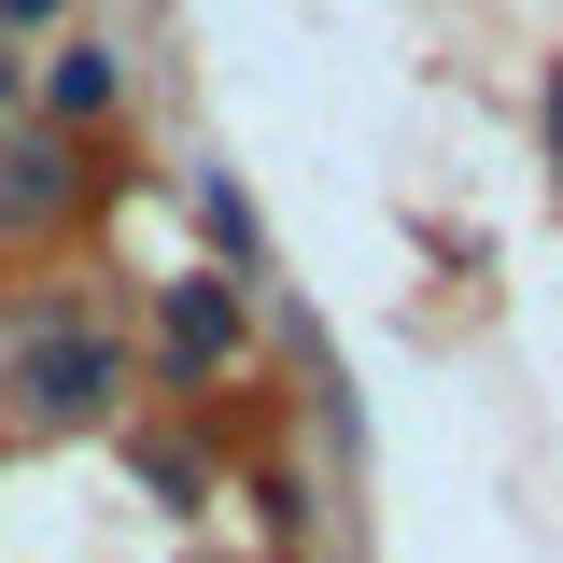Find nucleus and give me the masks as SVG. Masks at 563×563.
<instances>
[{
    "instance_id": "f03ea898",
    "label": "nucleus",
    "mask_w": 563,
    "mask_h": 563,
    "mask_svg": "<svg viewBox=\"0 0 563 563\" xmlns=\"http://www.w3.org/2000/svg\"><path fill=\"white\" fill-rule=\"evenodd\" d=\"M225 352H240V296H225V282H169V366L211 380Z\"/></svg>"
},
{
    "instance_id": "423d86ee",
    "label": "nucleus",
    "mask_w": 563,
    "mask_h": 563,
    "mask_svg": "<svg viewBox=\"0 0 563 563\" xmlns=\"http://www.w3.org/2000/svg\"><path fill=\"white\" fill-rule=\"evenodd\" d=\"M550 169H563V70H550Z\"/></svg>"
},
{
    "instance_id": "0eeeda50",
    "label": "nucleus",
    "mask_w": 563,
    "mask_h": 563,
    "mask_svg": "<svg viewBox=\"0 0 563 563\" xmlns=\"http://www.w3.org/2000/svg\"><path fill=\"white\" fill-rule=\"evenodd\" d=\"M0 14H57V0H0Z\"/></svg>"
},
{
    "instance_id": "f257e3e1",
    "label": "nucleus",
    "mask_w": 563,
    "mask_h": 563,
    "mask_svg": "<svg viewBox=\"0 0 563 563\" xmlns=\"http://www.w3.org/2000/svg\"><path fill=\"white\" fill-rule=\"evenodd\" d=\"M99 395H113V339L99 324H29L14 339V409L29 422H85Z\"/></svg>"
},
{
    "instance_id": "7ed1b4c3",
    "label": "nucleus",
    "mask_w": 563,
    "mask_h": 563,
    "mask_svg": "<svg viewBox=\"0 0 563 563\" xmlns=\"http://www.w3.org/2000/svg\"><path fill=\"white\" fill-rule=\"evenodd\" d=\"M70 198V155L57 141H14V211H57Z\"/></svg>"
},
{
    "instance_id": "39448f33",
    "label": "nucleus",
    "mask_w": 563,
    "mask_h": 563,
    "mask_svg": "<svg viewBox=\"0 0 563 563\" xmlns=\"http://www.w3.org/2000/svg\"><path fill=\"white\" fill-rule=\"evenodd\" d=\"M99 99H113V57H99V43H85V57H57V113H99Z\"/></svg>"
},
{
    "instance_id": "20e7f679",
    "label": "nucleus",
    "mask_w": 563,
    "mask_h": 563,
    "mask_svg": "<svg viewBox=\"0 0 563 563\" xmlns=\"http://www.w3.org/2000/svg\"><path fill=\"white\" fill-rule=\"evenodd\" d=\"M198 211H211V240H225V254L254 268V211H240V184H225V169H211V184H198Z\"/></svg>"
}]
</instances>
